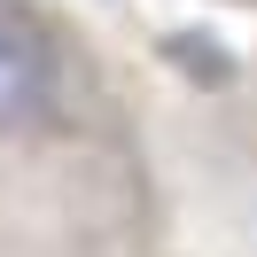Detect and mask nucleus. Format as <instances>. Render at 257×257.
I'll return each mask as SVG.
<instances>
[{
  "label": "nucleus",
  "mask_w": 257,
  "mask_h": 257,
  "mask_svg": "<svg viewBox=\"0 0 257 257\" xmlns=\"http://www.w3.org/2000/svg\"><path fill=\"white\" fill-rule=\"evenodd\" d=\"M55 94H63V55H55V32L0 0V133H32L55 117Z\"/></svg>",
  "instance_id": "1"
},
{
  "label": "nucleus",
  "mask_w": 257,
  "mask_h": 257,
  "mask_svg": "<svg viewBox=\"0 0 257 257\" xmlns=\"http://www.w3.org/2000/svg\"><path fill=\"white\" fill-rule=\"evenodd\" d=\"M164 55H187V78H203V86H226V78H234V55L210 47L203 32H172V39H164Z\"/></svg>",
  "instance_id": "2"
}]
</instances>
